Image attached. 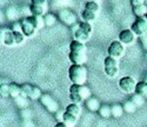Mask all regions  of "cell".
<instances>
[{
  "instance_id": "obj_28",
  "label": "cell",
  "mask_w": 147,
  "mask_h": 127,
  "mask_svg": "<svg viewBox=\"0 0 147 127\" xmlns=\"http://www.w3.org/2000/svg\"><path fill=\"white\" fill-rule=\"evenodd\" d=\"M4 45H6V46H13V45H16V41H14V35H13V31L9 30V28H8V30H7V32H6Z\"/></svg>"
},
{
  "instance_id": "obj_16",
  "label": "cell",
  "mask_w": 147,
  "mask_h": 127,
  "mask_svg": "<svg viewBox=\"0 0 147 127\" xmlns=\"http://www.w3.org/2000/svg\"><path fill=\"white\" fill-rule=\"evenodd\" d=\"M77 120L78 118H76L74 116H72V114L65 112L64 113V118H63V122L67 126V127H74L77 125Z\"/></svg>"
},
{
  "instance_id": "obj_1",
  "label": "cell",
  "mask_w": 147,
  "mask_h": 127,
  "mask_svg": "<svg viewBox=\"0 0 147 127\" xmlns=\"http://www.w3.org/2000/svg\"><path fill=\"white\" fill-rule=\"evenodd\" d=\"M68 78L73 85H85L87 81V68L84 65H72L68 68Z\"/></svg>"
},
{
  "instance_id": "obj_8",
  "label": "cell",
  "mask_w": 147,
  "mask_h": 127,
  "mask_svg": "<svg viewBox=\"0 0 147 127\" xmlns=\"http://www.w3.org/2000/svg\"><path fill=\"white\" fill-rule=\"evenodd\" d=\"M69 93H76V94L80 95L84 101H86L87 99H90L92 97L91 90L87 86H85V85L80 86V85H73L72 84V86L69 87Z\"/></svg>"
},
{
  "instance_id": "obj_29",
  "label": "cell",
  "mask_w": 147,
  "mask_h": 127,
  "mask_svg": "<svg viewBox=\"0 0 147 127\" xmlns=\"http://www.w3.org/2000/svg\"><path fill=\"white\" fill-rule=\"evenodd\" d=\"M129 100H132V103L136 105L137 107H140V106H142L145 104V98L141 97V95H139L138 93H134Z\"/></svg>"
},
{
  "instance_id": "obj_11",
  "label": "cell",
  "mask_w": 147,
  "mask_h": 127,
  "mask_svg": "<svg viewBox=\"0 0 147 127\" xmlns=\"http://www.w3.org/2000/svg\"><path fill=\"white\" fill-rule=\"evenodd\" d=\"M68 59L72 65H84L87 61V54L86 52H69Z\"/></svg>"
},
{
  "instance_id": "obj_4",
  "label": "cell",
  "mask_w": 147,
  "mask_h": 127,
  "mask_svg": "<svg viewBox=\"0 0 147 127\" xmlns=\"http://www.w3.org/2000/svg\"><path fill=\"white\" fill-rule=\"evenodd\" d=\"M104 71L106 73L107 77L109 78H114L119 73V65H118V60L111 57H107L104 60Z\"/></svg>"
},
{
  "instance_id": "obj_47",
  "label": "cell",
  "mask_w": 147,
  "mask_h": 127,
  "mask_svg": "<svg viewBox=\"0 0 147 127\" xmlns=\"http://www.w3.org/2000/svg\"><path fill=\"white\" fill-rule=\"evenodd\" d=\"M146 18H147V16H146Z\"/></svg>"
},
{
  "instance_id": "obj_45",
  "label": "cell",
  "mask_w": 147,
  "mask_h": 127,
  "mask_svg": "<svg viewBox=\"0 0 147 127\" xmlns=\"http://www.w3.org/2000/svg\"><path fill=\"white\" fill-rule=\"evenodd\" d=\"M91 1H95V3H96V1H98V0H91Z\"/></svg>"
},
{
  "instance_id": "obj_41",
  "label": "cell",
  "mask_w": 147,
  "mask_h": 127,
  "mask_svg": "<svg viewBox=\"0 0 147 127\" xmlns=\"http://www.w3.org/2000/svg\"><path fill=\"white\" fill-rule=\"evenodd\" d=\"M140 41H141V45L147 48V35H144V36H140Z\"/></svg>"
},
{
  "instance_id": "obj_9",
  "label": "cell",
  "mask_w": 147,
  "mask_h": 127,
  "mask_svg": "<svg viewBox=\"0 0 147 127\" xmlns=\"http://www.w3.org/2000/svg\"><path fill=\"white\" fill-rule=\"evenodd\" d=\"M58 18L63 21L65 25H68V26H72V25L77 24V17L69 9H60L58 13Z\"/></svg>"
},
{
  "instance_id": "obj_18",
  "label": "cell",
  "mask_w": 147,
  "mask_h": 127,
  "mask_svg": "<svg viewBox=\"0 0 147 127\" xmlns=\"http://www.w3.org/2000/svg\"><path fill=\"white\" fill-rule=\"evenodd\" d=\"M45 11H46V6H39V5H33V4H31L30 6V12L32 16L42 17L45 14Z\"/></svg>"
},
{
  "instance_id": "obj_43",
  "label": "cell",
  "mask_w": 147,
  "mask_h": 127,
  "mask_svg": "<svg viewBox=\"0 0 147 127\" xmlns=\"http://www.w3.org/2000/svg\"><path fill=\"white\" fill-rule=\"evenodd\" d=\"M5 17H6V16H5L4 13H3V12H1V11H0V22H3V21H4Z\"/></svg>"
},
{
  "instance_id": "obj_34",
  "label": "cell",
  "mask_w": 147,
  "mask_h": 127,
  "mask_svg": "<svg viewBox=\"0 0 147 127\" xmlns=\"http://www.w3.org/2000/svg\"><path fill=\"white\" fill-rule=\"evenodd\" d=\"M13 35H14V41H16V45H21L24 41H25V35H24L22 32H13Z\"/></svg>"
},
{
  "instance_id": "obj_17",
  "label": "cell",
  "mask_w": 147,
  "mask_h": 127,
  "mask_svg": "<svg viewBox=\"0 0 147 127\" xmlns=\"http://www.w3.org/2000/svg\"><path fill=\"white\" fill-rule=\"evenodd\" d=\"M133 9V13L137 18H144L147 16V6L144 4V5H139V6H134L132 7Z\"/></svg>"
},
{
  "instance_id": "obj_13",
  "label": "cell",
  "mask_w": 147,
  "mask_h": 127,
  "mask_svg": "<svg viewBox=\"0 0 147 127\" xmlns=\"http://www.w3.org/2000/svg\"><path fill=\"white\" fill-rule=\"evenodd\" d=\"M85 104H86L87 109H90L91 112H98V111L100 109V107H101L100 101L98 100L96 98H93V97H91L90 99H87L86 101H85Z\"/></svg>"
},
{
  "instance_id": "obj_26",
  "label": "cell",
  "mask_w": 147,
  "mask_h": 127,
  "mask_svg": "<svg viewBox=\"0 0 147 127\" xmlns=\"http://www.w3.org/2000/svg\"><path fill=\"white\" fill-rule=\"evenodd\" d=\"M14 100H16V104H17V106H18L19 108L25 109V108L28 107V98L22 97V95H19V97L16 98Z\"/></svg>"
},
{
  "instance_id": "obj_12",
  "label": "cell",
  "mask_w": 147,
  "mask_h": 127,
  "mask_svg": "<svg viewBox=\"0 0 147 127\" xmlns=\"http://www.w3.org/2000/svg\"><path fill=\"white\" fill-rule=\"evenodd\" d=\"M134 39H136V34H134L131 30H124L119 33V41L124 46L133 44Z\"/></svg>"
},
{
  "instance_id": "obj_5",
  "label": "cell",
  "mask_w": 147,
  "mask_h": 127,
  "mask_svg": "<svg viewBox=\"0 0 147 127\" xmlns=\"http://www.w3.org/2000/svg\"><path fill=\"white\" fill-rule=\"evenodd\" d=\"M131 31L138 36L147 35V18H137V20L132 24Z\"/></svg>"
},
{
  "instance_id": "obj_14",
  "label": "cell",
  "mask_w": 147,
  "mask_h": 127,
  "mask_svg": "<svg viewBox=\"0 0 147 127\" xmlns=\"http://www.w3.org/2000/svg\"><path fill=\"white\" fill-rule=\"evenodd\" d=\"M69 52H86V45L78 40H73L69 44Z\"/></svg>"
},
{
  "instance_id": "obj_36",
  "label": "cell",
  "mask_w": 147,
  "mask_h": 127,
  "mask_svg": "<svg viewBox=\"0 0 147 127\" xmlns=\"http://www.w3.org/2000/svg\"><path fill=\"white\" fill-rule=\"evenodd\" d=\"M21 117L24 120H31L32 118V111L28 109V108H25V109H21Z\"/></svg>"
},
{
  "instance_id": "obj_6",
  "label": "cell",
  "mask_w": 147,
  "mask_h": 127,
  "mask_svg": "<svg viewBox=\"0 0 147 127\" xmlns=\"http://www.w3.org/2000/svg\"><path fill=\"white\" fill-rule=\"evenodd\" d=\"M39 100H40L41 105L48 112H50V113H57L59 111V104H58V101L53 97H51L50 94H42Z\"/></svg>"
},
{
  "instance_id": "obj_42",
  "label": "cell",
  "mask_w": 147,
  "mask_h": 127,
  "mask_svg": "<svg viewBox=\"0 0 147 127\" xmlns=\"http://www.w3.org/2000/svg\"><path fill=\"white\" fill-rule=\"evenodd\" d=\"M24 127H34L33 122H31V120H26L25 124H24Z\"/></svg>"
},
{
  "instance_id": "obj_20",
  "label": "cell",
  "mask_w": 147,
  "mask_h": 127,
  "mask_svg": "<svg viewBox=\"0 0 147 127\" xmlns=\"http://www.w3.org/2000/svg\"><path fill=\"white\" fill-rule=\"evenodd\" d=\"M19 95H21V86L16 82H11L9 84V97L16 99Z\"/></svg>"
},
{
  "instance_id": "obj_33",
  "label": "cell",
  "mask_w": 147,
  "mask_h": 127,
  "mask_svg": "<svg viewBox=\"0 0 147 127\" xmlns=\"http://www.w3.org/2000/svg\"><path fill=\"white\" fill-rule=\"evenodd\" d=\"M32 90H33V85H31V84H24V85H21V95L28 98V95L32 92Z\"/></svg>"
},
{
  "instance_id": "obj_30",
  "label": "cell",
  "mask_w": 147,
  "mask_h": 127,
  "mask_svg": "<svg viewBox=\"0 0 147 127\" xmlns=\"http://www.w3.org/2000/svg\"><path fill=\"white\" fill-rule=\"evenodd\" d=\"M41 95H42V93H41V91H40V88H39L38 86H33V90H32V92L30 93L28 99H31V100H38V99L41 98Z\"/></svg>"
},
{
  "instance_id": "obj_40",
  "label": "cell",
  "mask_w": 147,
  "mask_h": 127,
  "mask_svg": "<svg viewBox=\"0 0 147 127\" xmlns=\"http://www.w3.org/2000/svg\"><path fill=\"white\" fill-rule=\"evenodd\" d=\"M65 113V112H64ZM64 113H61L60 111H58L55 113V119L58 120V122H63V118H64Z\"/></svg>"
},
{
  "instance_id": "obj_46",
  "label": "cell",
  "mask_w": 147,
  "mask_h": 127,
  "mask_svg": "<svg viewBox=\"0 0 147 127\" xmlns=\"http://www.w3.org/2000/svg\"><path fill=\"white\" fill-rule=\"evenodd\" d=\"M1 84H3V82H1V80H0V85H1Z\"/></svg>"
},
{
  "instance_id": "obj_37",
  "label": "cell",
  "mask_w": 147,
  "mask_h": 127,
  "mask_svg": "<svg viewBox=\"0 0 147 127\" xmlns=\"http://www.w3.org/2000/svg\"><path fill=\"white\" fill-rule=\"evenodd\" d=\"M7 30L8 28H6V27H0V45H3L5 41V35H6Z\"/></svg>"
},
{
  "instance_id": "obj_7",
  "label": "cell",
  "mask_w": 147,
  "mask_h": 127,
  "mask_svg": "<svg viewBox=\"0 0 147 127\" xmlns=\"http://www.w3.org/2000/svg\"><path fill=\"white\" fill-rule=\"evenodd\" d=\"M108 57L111 58H114V59H120L122 55L125 54V46L122 45L119 40H115V41H112L111 45L108 46Z\"/></svg>"
},
{
  "instance_id": "obj_32",
  "label": "cell",
  "mask_w": 147,
  "mask_h": 127,
  "mask_svg": "<svg viewBox=\"0 0 147 127\" xmlns=\"http://www.w3.org/2000/svg\"><path fill=\"white\" fill-rule=\"evenodd\" d=\"M0 97L1 98H8L9 97V84L3 82L0 85Z\"/></svg>"
},
{
  "instance_id": "obj_35",
  "label": "cell",
  "mask_w": 147,
  "mask_h": 127,
  "mask_svg": "<svg viewBox=\"0 0 147 127\" xmlns=\"http://www.w3.org/2000/svg\"><path fill=\"white\" fill-rule=\"evenodd\" d=\"M85 9L96 13V12L99 11V5H98V3H95V1H88V3H86V7H85Z\"/></svg>"
},
{
  "instance_id": "obj_21",
  "label": "cell",
  "mask_w": 147,
  "mask_h": 127,
  "mask_svg": "<svg viewBox=\"0 0 147 127\" xmlns=\"http://www.w3.org/2000/svg\"><path fill=\"white\" fill-rule=\"evenodd\" d=\"M111 111H112V117L114 118H120L122 117V114H124V107H122V105L120 104H114L111 106Z\"/></svg>"
},
{
  "instance_id": "obj_24",
  "label": "cell",
  "mask_w": 147,
  "mask_h": 127,
  "mask_svg": "<svg viewBox=\"0 0 147 127\" xmlns=\"http://www.w3.org/2000/svg\"><path fill=\"white\" fill-rule=\"evenodd\" d=\"M5 16L8 20H17L19 18V11L16 7H8Z\"/></svg>"
},
{
  "instance_id": "obj_10",
  "label": "cell",
  "mask_w": 147,
  "mask_h": 127,
  "mask_svg": "<svg viewBox=\"0 0 147 127\" xmlns=\"http://www.w3.org/2000/svg\"><path fill=\"white\" fill-rule=\"evenodd\" d=\"M19 21H20V25H21V32L24 33L25 36L31 38V36H33L35 34L36 28L34 27V25L32 24V21L28 19V17L27 18H22Z\"/></svg>"
},
{
  "instance_id": "obj_31",
  "label": "cell",
  "mask_w": 147,
  "mask_h": 127,
  "mask_svg": "<svg viewBox=\"0 0 147 127\" xmlns=\"http://www.w3.org/2000/svg\"><path fill=\"white\" fill-rule=\"evenodd\" d=\"M81 17H82V19H84V21H86V22H90V21H93L94 19H95V13L94 12H91V11H87V9H85L84 12H82V14H81Z\"/></svg>"
},
{
  "instance_id": "obj_23",
  "label": "cell",
  "mask_w": 147,
  "mask_h": 127,
  "mask_svg": "<svg viewBox=\"0 0 147 127\" xmlns=\"http://www.w3.org/2000/svg\"><path fill=\"white\" fill-rule=\"evenodd\" d=\"M136 93H138L139 95L147 98V81H140L137 85L136 88Z\"/></svg>"
},
{
  "instance_id": "obj_3",
  "label": "cell",
  "mask_w": 147,
  "mask_h": 127,
  "mask_svg": "<svg viewBox=\"0 0 147 127\" xmlns=\"http://www.w3.org/2000/svg\"><path fill=\"white\" fill-rule=\"evenodd\" d=\"M137 85H138V82L136 81V79H134L133 77H129V75L121 78L119 80V88L126 94H134L136 93Z\"/></svg>"
},
{
  "instance_id": "obj_38",
  "label": "cell",
  "mask_w": 147,
  "mask_h": 127,
  "mask_svg": "<svg viewBox=\"0 0 147 127\" xmlns=\"http://www.w3.org/2000/svg\"><path fill=\"white\" fill-rule=\"evenodd\" d=\"M31 4L39 5V6H46V0H31Z\"/></svg>"
},
{
  "instance_id": "obj_44",
  "label": "cell",
  "mask_w": 147,
  "mask_h": 127,
  "mask_svg": "<svg viewBox=\"0 0 147 127\" xmlns=\"http://www.w3.org/2000/svg\"><path fill=\"white\" fill-rule=\"evenodd\" d=\"M54 127H67V126H66L64 122H58V124H57Z\"/></svg>"
},
{
  "instance_id": "obj_15",
  "label": "cell",
  "mask_w": 147,
  "mask_h": 127,
  "mask_svg": "<svg viewBox=\"0 0 147 127\" xmlns=\"http://www.w3.org/2000/svg\"><path fill=\"white\" fill-rule=\"evenodd\" d=\"M28 19L32 21V24L34 25V27L36 30H41L44 28L46 25H45V20H44V17H39V16H31L28 17Z\"/></svg>"
},
{
  "instance_id": "obj_19",
  "label": "cell",
  "mask_w": 147,
  "mask_h": 127,
  "mask_svg": "<svg viewBox=\"0 0 147 127\" xmlns=\"http://www.w3.org/2000/svg\"><path fill=\"white\" fill-rule=\"evenodd\" d=\"M67 113L72 114V116H74L76 118H79L80 114H81V108L78 104H69L67 107H66V111Z\"/></svg>"
},
{
  "instance_id": "obj_27",
  "label": "cell",
  "mask_w": 147,
  "mask_h": 127,
  "mask_svg": "<svg viewBox=\"0 0 147 127\" xmlns=\"http://www.w3.org/2000/svg\"><path fill=\"white\" fill-rule=\"evenodd\" d=\"M122 107H124V112H125V113H128V114L134 113V112L137 111V108H138L136 105L132 103V100H127V101H125V103L122 104Z\"/></svg>"
},
{
  "instance_id": "obj_22",
  "label": "cell",
  "mask_w": 147,
  "mask_h": 127,
  "mask_svg": "<svg viewBox=\"0 0 147 127\" xmlns=\"http://www.w3.org/2000/svg\"><path fill=\"white\" fill-rule=\"evenodd\" d=\"M98 113L100 114V117L104 119H108L112 117V111H111V106L108 105H101L100 109L98 111Z\"/></svg>"
},
{
  "instance_id": "obj_25",
  "label": "cell",
  "mask_w": 147,
  "mask_h": 127,
  "mask_svg": "<svg viewBox=\"0 0 147 127\" xmlns=\"http://www.w3.org/2000/svg\"><path fill=\"white\" fill-rule=\"evenodd\" d=\"M44 20H45V25H46V26L47 27H51V26H53V25L57 24L58 17H55L53 13H47V14H45Z\"/></svg>"
},
{
  "instance_id": "obj_39",
  "label": "cell",
  "mask_w": 147,
  "mask_h": 127,
  "mask_svg": "<svg viewBox=\"0 0 147 127\" xmlns=\"http://www.w3.org/2000/svg\"><path fill=\"white\" fill-rule=\"evenodd\" d=\"M145 4V0H131V5L132 7L134 6H139V5H144Z\"/></svg>"
},
{
  "instance_id": "obj_2",
  "label": "cell",
  "mask_w": 147,
  "mask_h": 127,
  "mask_svg": "<svg viewBox=\"0 0 147 127\" xmlns=\"http://www.w3.org/2000/svg\"><path fill=\"white\" fill-rule=\"evenodd\" d=\"M92 32H93L92 25L90 22L82 21V22L78 24V27L74 31V38H76V40L85 44V43H87L90 40V38L92 35Z\"/></svg>"
}]
</instances>
